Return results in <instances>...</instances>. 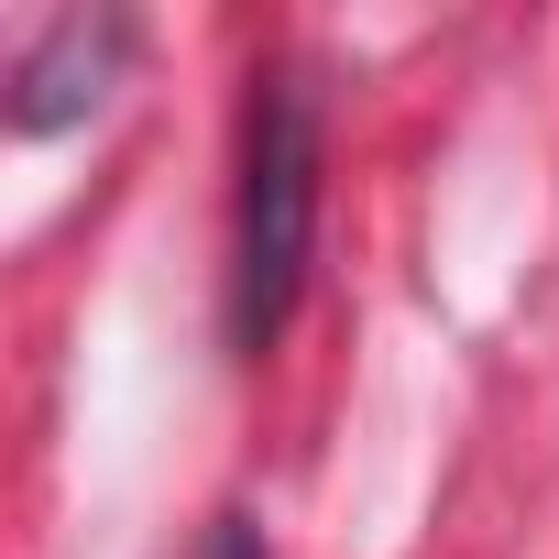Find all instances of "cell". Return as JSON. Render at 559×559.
<instances>
[{
	"label": "cell",
	"mask_w": 559,
	"mask_h": 559,
	"mask_svg": "<svg viewBox=\"0 0 559 559\" xmlns=\"http://www.w3.org/2000/svg\"><path fill=\"white\" fill-rule=\"evenodd\" d=\"M110 56H121V23H88V12H67V23H56V34L23 56V99H12V121H23V132H56V121H78V110L99 99Z\"/></svg>",
	"instance_id": "obj_2"
},
{
	"label": "cell",
	"mask_w": 559,
	"mask_h": 559,
	"mask_svg": "<svg viewBox=\"0 0 559 559\" xmlns=\"http://www.w3.org/2000/svg\"><path fill=\"white\" fill-rule=\"evenodd\" d=\"M308 230H319V99L297 67L252 78L241 121V209H230V341L263 352L297 319L308 286Z\"/></svg>",
	"instance_id": "obj_1"
}]
</instances>
